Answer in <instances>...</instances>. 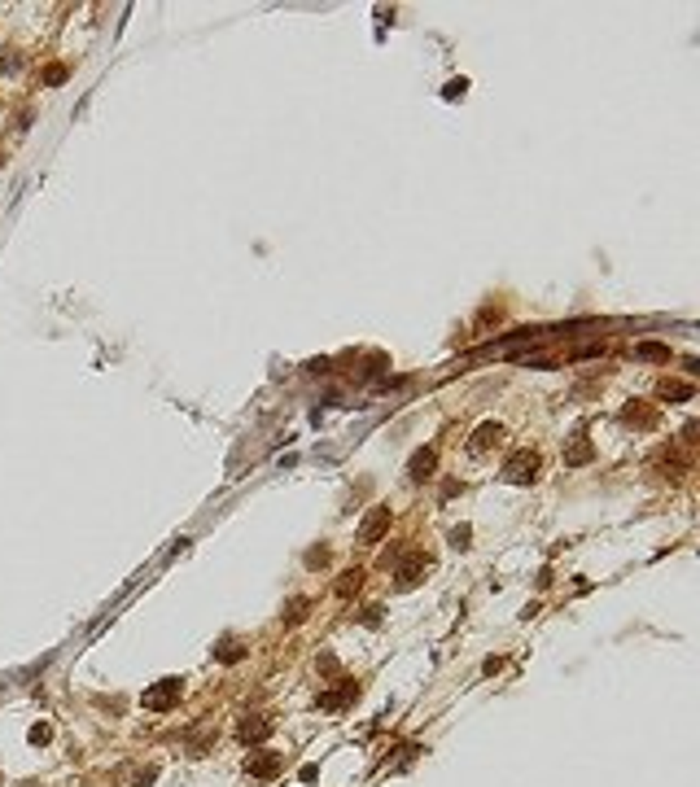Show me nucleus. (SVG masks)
<instances>
[{"label": "nucleus", "instance_id": "f257e3e1", "mask_svg": "<svg viewBox=\"0 0 700 787\" xmlns=\"http://www.w3.org/2000/svg\"><path fill=\"white\" fill-rule=\"evenodd\" d=\"M180 696H184V683H180V678H162V683H154L145 696H140V704L154 708V713H166V708L180 704Z\"/></svg>", "mask_w": 700, "mask_h": 787}, {"label": "nucleus", "instance_id": "f03ea898", "mask_svg": "<svg viewBox=\"0 0 700 787\" xmlns=\"http://www.w3.org/2000/svg\"><path fill=\"white\" fill-rule=\"evenodd\" d=\"M504 481H508V486H530V481H539V455H534V451H516V455H508V463H504Z\"/></svg>", "mask_w": 700, "mask_h": 787}, {"label": "nucleus", "instance_id": "7ed1b4c3", "mask_svg": "<svg viewBox=\"0 0 700 787\" xmlns=\"http://www.w3.org/2000/svg\"><path fill=\"white\" fill-rule=\"evenodd\" d=\"M271 731H276V722H271V718H263V713H250V718H241V722H236V739H241V743H263Z\"/></svg>", "mask_w": 700, "mask_h": 787}, {"label": "nucleus", "instance_id": "20e7f679", "mask_svg": "<svg viewBox=\"0 0 700 787\" xmlns=\"http://www.w3.org/2000/svg\"><path fill=\"white\" fill-rule=\"evenodd\" d=\"M425 573H429V556H425V551H407V556H403V564H399V586H403V591H411Z\"/></svg>", "mask_w": 700, "mask_h": 787}, {"label": "nucleus", "instance_id": "39448f33", "mask_svg": "<svg viewBox=\"0 0 700 787\" xmlns=\"http://www.w3.org/2000/svg\"><path fill=\"white\" fill-rule=\"evenodd\" d=\"M337 683H341V687L320 691V708H329V713H337V708H346V704L359 700V683H350V678H337Z\"/></svg>", "mask_w": 700, "mask_h": 787}, {"label": "nucleus", "instance_id": "423d86ee", "mask_svg": "<svg viewBox=\"0 0 700 787\" xmlns=\"http://www.w3.org/2000/svg\"><path fill=\"white\" fill-rule=\"evenodd\" d=\"M385 529H390V508H372L368 516H364V525H359V543H381L385 538Z\"/></svg>", "mask_w": 700, "mask_h": 787}, {"label": "nucleus", "instance_id": "0eeeda50", "mask_svg": "<svg viewBox=\"0 0 700 787\" xmlns=\"http://www.w3.org/2000/svg\"><path fill=\"white\" fill-rule=\"evenodd\" d=\"M499 442H504V424L486 420V424H477V428H473V438H469V451H473V455H486L490 446H499Z\"/></svg>", "mask_w": 700, "mask_h": 787}, {"label": "nucleus", "instance_id": "6e6552de", "mask_svg": "<svg viewBox=\"0 0 700 787\" xmlns=\"http://www.w3.org/2000/svg\"><path fill=\"white\" fill-rule=\"evenodd\" d=\"M621 424H635V428H652L656 424V407H648L644 398H630L621 407Z\"/></svg>", "mask_w": 700, "mask_h": 787}, {"label": "nucleus", "instance_id": "1a4fd4ad", "mask_svg": "<svg viewBox=\"0 0 700 787\" xmlns=\"http://www.w3.org/2000/svg\"><path fill=\"white\" fill-rule=\"evenodd\" d=\"M245 770H250V778H276L280 770H285V757L280 753H259V757L245 761Z\"/></svg>", "mask_w": 700, "mask_h": 787}, {"label": "nucleus", "instance_id": "9d476101", "mask_svg": "<svg viewBox=\"0 0 700 787\" xmlns=\"http://www.w3.org/2000/svg\"><path fill=\"white\" fill-rule=\"evenodd\" d=\"M434 468H438V451H434V446H425V451H416V455H411L407 477H411V481H425V477H434Z\"/></svg>", "mask_w": 700, "mask_h": 787}, {"label": "nucleus", "instance_id": "9b49d317", "mask_svg": "<svg viewBox=\"0 0 700 787\" xmlns=\"http://www.w3.org/2000/svg\"><path fill=\"white\" fill-rule=\"evenodd\" d=\"M656 394H661L665 403H687L691 394H696V385H691V381H670V376H665V381L656 385Z\"/></svg>", "mask_w": 700, "mask_h": 787}, {"label": "nucleus", "instance_id": "f8f14e48", "mask_svg": "<svg viewBox=\"0 0 700 787\" xmlns=\"http://www.w3.org/2000/svg\"><path fill=\"white\" fill-rule=\"evenodd\" d=\"M306 613H311V599H306V595H294V599L285 603V613H280V621H285V626H302Z\"/></svg>", "mask_w": 700, "mask_h": 787}, {"label": "nucleus", "instance_id": "ddd939ff", "mask_svg": "<svg viewBox=\"0 0 700 787\" xmlns=\"http://www.w3.org/2000/svg\"><path fill=\"white\" fill-rule=\"evenodd\" d=\"M591 455H595V446H591V438H586V433H578V438L569 442V451H565V463H569V468H578V463H586Z\"/></svg>", "mask_w": 700, "mask_h": 787}, {"label": "nucleus", "instance_id": "4468645a", "mask_svg": "<svg viewBox=\"0 0 700 787\" xmlns=\"http://www.w3.org/2000/svg\"><path fill=\"white\" fill-rule=\"evenodd\" d=\"M635 359H648V364H670V346H661V341H639V346H635Z\"/></svg>", "mask_w": 700, "mask_h": 787}, {"label": "nucleus", "instance_id": "2eb2a0df", "mask_svg": "<svg viewBox=\"0 0 700 787\" xmlns=\"http://www.w3.org/2000/svg\"><path fill=\"white\" fill-rule=\"evenodd\" d=\"M241 656H245V643H241V638H219L215 661H224V665H236Z\"/></svg>", "mask_w": 700, "mask_h": 787}, {"label": "nucleus", "instance_id": "dca6fc26", "mask_svg": "<svg viewBox=\"0 0 700 787\" xmlns=\"http://www.w3.org/2000/svg\"><path fill=\"white\" fill-rule=\"evenodd\" d=\"M656 468H665V477H683V473H687V459H683L679 451H661Z\"/></svg>", "mask_w": 700, "mask_h": 787}, {"label": "nucleus", "instance_id": "f3484780", "mask_svg": "<svg viewBox=\"0 0 700 787\" xmlns=\"http://www.w3.org/2000/svg\"><path fill=\"white\" fill-rule=\"evenodd\" d=\"M359 586H364V568H346V573L337 578V595H341V599H350Z\"/></svg>", "mask_w": 700, "mask_h": 787}, {"label": "nucleus", "instance_id": "a211bd4d", "mask_svg": "<svg viewBox=\"0 0 700 787\" xmlns=\"http://www.w3.org/2000/svg\"><path fill=\"white\" fill-rule=\"evenodd\" d=\"M26 739H31L35 748H40V743H49V739H53V726H49V722H35V726L26 731Z\"/></svg>", "mask_w": 700, "mask_h": 787}, {"label": "nucleus", "instance_id": "6ab92c4d", "mask_svg": "<svg viewBox=\"0 0 700 787\" xmlns=\"http://www.w3.org/2000/svg\"><path fill=\"white\" fill-rule=\"evenodd\" d=\"M469 538H473V529H469V525H455V529H451V547H460V551H464V547H469Z\"/></svg>", "mask_w": 700, "mask_h": 787}, {"label": "nucleus", "instance_id": "aec40b11", "mask_svg": "<svg viewBox=\"0 0 700 787\" xmlns=\"http://www.w3.org/2000/svg\"><path fill=\"white\" fill-rule=\"evenodd\" d=\"M306 564H311V568H324V564H329V547H311V551H306Z\"/></svg>", "mask_w": 700, "mask_h": 787}, {"label": "nucleus", "instance_id": "412c9836", "mask_svg": "<svg viewBox=\"0 0 700 787\" xmlns=\"http://www.w3.org/2000/svg\"><path fill=\"white\" fill-rule=\"evenodd\" d=\"M154 778H158V770H154V766H145V770H136V774H131V783H136V787H149Z\"/></svg>", "mask_w": 700, "mask_h": 787}, {"label": "nucleus", "instance_id": "4be33fe9", "mask_svg": "<svg viewBox=\"0 0 700 787\" xmlns=\"http://www.w3.org/2000/svg\"><path fill=\"white\" fill-rule=\"evenodd\" d=\"M315 669H320V673H337V656H333V652H320V661H315Z\"/></svg>", "mask_w": 700, "mask_h": 787}, {"label": "nucleus", "instance_id": "5701e85b", "mask_svg": "<svg viewBox=\"0 0 700 787\" xmlns=\"http://www.w3.org/2000/svg\"><path fill=\"white\" fill-rule=\"evenodd\" d=\"M61 79H66V66H49V70H44V84H49V88H57Z\"/></svg>", "mask_w": 700, "mask_h": 787}, {"label": "nucleus", "instance_id": "b1692460", "mask_svg": "<svg viewBox=\"0 0 700 787\" xmlns=\"http://www.w3.org/2000/svg\"><path fill=\"white\" fill-rule=\"evenodd\" d=\"M464 88H469L464 79H451V84H446V96H451V101H455V96H464Z\"/></svg>", "mask_w": 700, "mask_h": 787}, {"label": "nucleus", "instance_id": "393cba45", "mask_svg": "<svg viewBox=\"0 0 700 787\" xmlns=\"http://www.w3.org/2000/svg\"><path fill=\"white\" fill-rule=\"evenodd\" d=\"M504 669V661L499 656H486V665H481V673H499Z\"/></svg>", "mask_w": 700, "mask_h": 787}, {"label": "nucleus", "instance_id": "a878e982", "mask_svg": "<svg viewBox=\"0 0 700 787\" xmlns=\"http://www.w3.org/2000/svg\"><path fill=\"white\" fill-rule=\"evenodd\" d=\"M320 778V766H302V783H315Z\"/></svg>", "mask_w": 700, "mask_h": 787}, {"label": "nucleus", "instance_id": "bb28decb", "mask_svg": "<svg viewBox=\"0 0 700 787\" xmlns=\"http://www.w3.org/2000/svg\"><path fill=\"white\" fill-rule=\"evenodd\" d=\"M0 783H5V774H0Z\"/></svg>", "mask_w": 700, "mask_h": 787}]
</instances>
